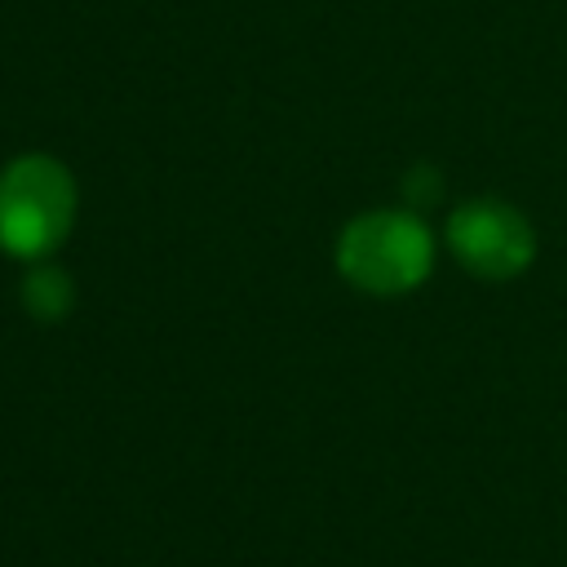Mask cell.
<instances>
[{
    "mask_svg": "<svg viewBox=\"0 0 567 567\" xmlns=\"http://www.w3.org/2000/svg\"><path fill=\"white\" fill-rule=\"evenodd\" d=\"M71 301H75V288H71V275H66L62 266L40 261V266L27 275V284H22V306H27L35 319H44V323H58V319L71 310Z\"/></svg>",
    "mask_w": 567,
    "mask_h": 567,
    "instance_id": "obj_4",
    "label": "cell"
},
{
    "mask_svg": "<svg viewBox=\"0 0 567 567\" xmlns=\"http://www.w3.org/2000/svg\"><path fill=\"white\" fill-rule=\"evenodd\" d=\"M447 248L478 279H514L536 257V230L505 199H470L447 217Z\"/></svg>",
    "mask_w": 567,
    "mask_h": 567,
    "instance_id": "obj_3",
    "label": "cell"
},
{
    "mask_svg": "<svg viewBox=\"0 0 567 567\" xmlns=\"http://www.w3.org/2000/svg\"><path fill=\"white\" fill-rule=\"evenodd\" d=\"M75 177L53 155H18L0 168V252L44 261L75 226Z\"/></svg>",
    "mask_w": 567,
    "mask_h": 567,
    "instance_id": "obj_2",
    "label": "cell"
},
{
    "mask_svg": "<svg viewBox=\"0 0 567 567\" xmlns=\"http://www.w3.org/2000/svg\"><path fill=\"white\" fill-rule=\"evenodd\" d=\"M337 270L372 297L412 292L434 270V235L408 208L359 213L337 235Z\"/></svg>",
    "mask_w": 567,
    "mask_h": 567,
    "instance_id": "obj_1",
    "label": "cell"
}]
</instances>
